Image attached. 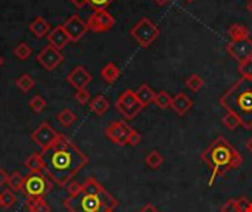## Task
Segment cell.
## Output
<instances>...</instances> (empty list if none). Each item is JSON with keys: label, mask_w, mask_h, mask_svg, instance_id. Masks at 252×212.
I'll list each match as a JSON object with an SVG mask.
<instances>
[{"label": "cell", "mask_w": 252, "mask_h": 212, "mask_svg": "<svg viewBox=\"0 0 252 212\" xmlns=\"http://www.w3.org/2000/svg\"><path fill=\"white\" fill-rule=\"evenodd\" d=\"M89 108H90V111H92L93 114L102 117V115H105L106 111L109 109V100H108L105 96L99 94V96H96V97H93V99L90 100Z\"/></svg>", "instance_id": "ffe728a7"}, {"label": "cell", "mask_w": 252, "mask_h": 212, "mask_svg": "<svg viewBox=\"0 0 252 212\" xmlns=\"http://www.w3.org/2000/svg\"><path fill=\"white\" fill-rule=\"evenodd\" d=\"M220 212H239L236 199H229V201L220 208Z\"/></svg>", "instance_id": "f35d334b"}, {"label": "cell", "mask_w": 252, "mask_h": 212, "mask_svg": "<svg viewBox=\"0 0 252 212\" xmlns=\"http://www.w3.org/2000/svg\"><path fill=\"white\" fill-rule=\"evenodd\" d=\"M24 165H25V168H27L30 173H43L44 162H43L41 153H38V152L31 153V155L25 159Z\"/></svg>", "instance_id": "44dd1931"}, {"label": "cell", "mask_w": 252, "mask_h": 212, "mask_svg": "<svg viewBox=\"0 0 252 212\" xmlns=\"http://www.w3.org/2000/svg\"><path fill=\"white\" fill-rule=\"evenodd\" d=\"M115 108L126 120H133L143 109L136 97V91H133L130 89H127L126 91H123L120 94V97L115 102Z\"/></svg>", "instance_id": "52a82bcc"}, {"label": "cell", "mask_w": 252, "mask_h": 212, "mask_svg": "<svg viewBox=\"0 0 252 212\" xmlns=\"http://www.w3.org/2000/svg\"><path fill=\"white\" fill-rule=\"evenodd\" d=\"M0 199H1V207L6 208V210H10L15 204H16V195L13 190L10 189H4L1 193H0Z\"/></svg>", "instance_id": "f1b7e54d"}, {"label": "cell", "mask_w": 252, "mask_h": 212, "mask_svg": "<svg viewBox=\"0 0 252 212\" xmlns=\"http://www.w3.org/2000/svg\"><path fill=\"white\" fill-rule=\"evenodd\" d=\"M248 1H250V0H248Z\"/></svg>", "instance_id": "816d5d0a"}, {"label": "cell", "mask_w": 252, "mask_h": 212, "mask_svg": "<svg viewBox=\"0 0 252 212\" xmlns=\"http://www.w3.org/2000/svg\"><path fill=\"white\" fill-rule=\"evenodd\" d=\"M75 100L80 103V105H87V103H90V100H92V97H90V93H89V90L87 89H83V90H77V93H75Z\"/></svg>", "instance_id": "8d00e7d4"}, {"label": "cell", "mask_w": 252, "mask_h": 212, "mask_svg": "<svg viewBox=\"0 0 252 212\" xmlns=\"http://www.w3.org/2000/svg\"><path fill=\"white\" fill-rule=\"evenodd\" d=\"M92 74L84 68V66H75L68 75L66 81L75 89V90H83L92 83Z\"/></svg>", "instance_id": "5bb4252c"}, {"label": "cell", "mask_w": 252, "mask_h": 212, "mask_svg": "<svg viewBox=\"0 0 252 212\" xmlns=\"http://www.w3.org/2000/svg\"><path fill=\"white\" fill-rule=\"evenodd\" d=\"M238 71L242 75V78H250V80H252V58L251 59L244 61V62H241L239 66H238Z\"/></svg>", "instance_id": "836d02e7"}, {"label": "cell", "mask_w": 252, "mask_h": 212, "mask_svg": "<svg viewBox=\"0 0 252 212\" xmlns=\"http://www.w3.org/2000/svg\"><path fill=\"white\" fill-rule=\"evenodd\" d=\"M56 118H58V121L61 122V125H63V127H71V125L77 121V115H75L71 109H68V108L62 109V111L56 115Z\"/></svg>", "instance_id": "484cf974"}, {"label": "cell", "mask_w": 252, "mask_h": 212, "mask_svg": "<svg viewBox=\"0 0 252 212\" xmlns=\"http://www.w3.org/2000/svg\"><path fill=\"white\" fill-rule=\"evenodd\" d=\"M31 53H32V50H31L30 44L25 43V41L16 44L15 49H13V55H15L18 59H21V61H27V59L31 56Z\"/></svg>", "instance_id": "f546056e"}, {"label": "cell", "mask_w": 252, "mask_h": 212, "mask_svg": "<svg viewBox=\"0 0 252 212\" xmlns=\"http://www.w3.org/2000/svg\"><path fill=\"white\" fill-rule=\"evenodd\" d=\"M155 91L151 89V86L148 84H142L137 90H136V97L139 100V103L142 105V108H146L149 106L151 103H154V99H155Z\"/></svg>", "instance_id": "d6986e66"}, {"label": "cell", "mask_w": 252, "mask_h": 212, "mask_svg": "<svg viewBox=\"0 0 252 212\" xmlns=\"http://www.w3.org/2000/svg\"><path fill=\"white\" fill-rule=\"evenodd\" d=\"M140 142H142L140 133H137L136 130H131V133H130V136H128V139H127V145H130V146H137Z\"/></svg>", "instance_id": "ab89813d"}, {"label": "cell", "mask_w": 252, "mask_h": 212, "mask_svg": "<svg viewBox=\"0 0 252 212\" xmlns=\"http://www.w3.org/2000/svg\"><path fill=\"white\" fill-rule=\"evenodd\" d=\"M201 159L213 170V179L224 176L232 170H238L244 164V156L224 136H219L201 153Z\"/></svg>", "instance_id": "3957f363"}, {"label": "cell", "mask_w": 252, "mask_h": 212, "mask_svg": "<svg viewBox=\"0 0 252 212\" xmlns=\"http://www.w3.org/2000/svg\"><path fill=\"white\" fill-rule=\"evenodd\" d=\"M220 105L235 114L245 130H252V80L241 78L221 97Z\"/></svg>", "instance_id": "277c9868"}, {"label": "cell", "mask_w": 252, "mask_h": 212, "mask_svg": "<svg viewBox=\"0 0 252 212\" xmlns=\"http://www.w3.org/2000/svg\"><path fill=\"white\" fill-rule=\"evenodd\" d=\"M30 108L34 114H41L46 109V100L41 96H34L30 100Z\"/></svg>", "instance_id": "d6a6232c"}, {"label": "cell", "mask_w": 252, "mask_h": 212, "mask_svg": "<svg viewBox=\"0 0 252 212\" xmlns=\"http://www.w3.org/2000/svg\"><path fill=\"white\" fill-rule=\"evenodd\" d=\"M247 10H248V12L252 15V0L248 1V4H247Z\"/></svg>", "instance_id": "bcb514c9"}, {"label": "cell", "mask_w": 252, "mask_h": 212, "mask_svg": "<svg viewBox=\"0 0 252 212\" xmlns=\"http://www.w3.org/2000/svg\"><path fill=\"white\" fill-rule=\"evenodd\" d=\"M114 0H87V4L93 10H106V7L112 3Z\"/></svg>", "instance_id": "d590c367"}, {"label": "cell", "mask_w": 252, "mask_h": 212, "mask_svg": "<svg viewBox=\"0 0 252 212\" xmlns=\"http://www.w3.org/2000/svg\"><path fill=\"white\" fill-rule=\"evenodd\" d=\"M25 205L28 208L30 212H50L52 208L50 205L46 202L44 198H40V196H27V201H25Z\"/></svg>", "instance_id": "ac0fdd59"}, {"label": "cell", "mask_w": 252, "mask_h": 212, "mask_svg": "<svg viewBox=\"0 0 252 212\" xmlns=\"http://www.w3.org/2000/svg\"><path fill=\"white\" fill-rule=\"evenodd\" d=\"M71 3L77 7V9H83L87 4V0H71Z\"/></svg>", "instance_id": "b9f144b4"}, {"label": "cell", "mask_w": 252, "mask_h": 212, "mask_svg": "<svg viewBox=\"0 0 252 212\" xmlns=\"http://www.w3.org/2000/svg\"><path fill=\"white\" fill-rule=\"evenodd\" d=\"M118 201L94 179L89 177L83 183V192L63 201L68 212H114Z\"/></svg>", "instance_id": "7a4b0ae2"}, {"label": "cell", "mask_w": 252, "mask_h": 212, "mask_svg": "<svg viewBox=\"0 0 252 212\" xmlns=\"http://www.w3.org/2000/svg\"><path fill=\"white\" fill-rule=\"evenodd\" d=\"M37 62L46 69V71H53L63 62V55L61 50L52 47L47 44L38 55H37Z\"/></svg>", "instance_id": "8fae6325"}, {"label": "cell", "mask_w": 252, "mask_h": 212, "mask_svg": "<svg viewBox=\"0 0 252 212\" xmlns=\"http://www.w3.org/2000/svg\"><path fill=\"white\" fill-rule=\"evenodd\" d=\"M24 182H25V176H22L21 173L15 171L7 177V187L13 192H22L24 189Z\"/></svg>", "instance_id": "cb8c5ba5"}, {"label": "cell", "mask_w": 252, "mask_h": 212, "mask_svg": "<svg viewBox=\"0 0 252 212\" xmlns=\"http://www.w3.org/2000/svg\"><path fill=\"white\" fill-rule=\"evenodd\" d=\"M15 84H16V87H18L22 93H28L31 89H34L35 81H34V78H32L31 75H28V74H22L19 78H16Z\"/></svg>", "instance_id": "d4e9b609"}, {"label": "cell", "mask_w": 252, "mask_h": 212, "mask_svg": "<svg viewBox=\"0 0 252 212\" xmlns=\"http://www.w3.org/2000/svg\"><path fill=\"white\" fill-rule=\"evenodd\" d=\"M47 40H49V44L52 47L58 49V50H62L71 41L69 37H68V34H66V31L63 30L62 25H58V27L52 28V31L47 35Z\"/></svg>", "instance_id": "9a60e30c"}, {"label": "cell", "mask_w": 252, "mask_h": 212, "mask_svg": "<svg viewBox=\"0 0 252 212\" xmlns=\"http://www.w3.org/2000/svg\"><path fill=\"white\" fill-rule=\"evenodd\" d=\"M61 133H58L47 121H43L32 133H31V140L41 149V152L47 151L50 146L56 143L59 139Z\"/></svg>", "instance_id": "ba28073f"}, {"label": "cell", "mask_w": 252, "mask_h": 212, "mask_svg": "<svg viewBox=\"0 0 252 212\" xmlns=\"http://www.w3.org/2000/svg\"><path fill=\"white\" fill-rule=\"evenodd\" d=\"M223 125L226 127V128H229V130H235V128H238L239 125H241V121H239V118L235 115V114H232V112H227L224 117H223Z\"/></svg>", "instance_id": "1f68e13d"}, {"label": "cell", "mask_w": 252, "mask_h": 212, "mask_svg": "<svg viewBox=\"0 0 252 212\" xmlns=\"http://www.w3.org/2000/svg\"><path fill=\"white\" fill-rule=\"evenodd\" d=\"M131 127L126 122V121H114L111 122L106 130H105V136L115 145L118 146H126L127 145V139L131 133Z\"/></svg>", "instance_id": "30bf717a"}, {"label": "cell", "mask_w": 252, "mask_h": 212, "mask_svg": "<svg viewBox=\"0 0 252 212\" xmlns=\"http://www.w3.org/2000/svg\"><path fill=\"white\" fill-rule=\"evenodd\" d=\"M139 212H161V211H159V210H157L154 205L148 204V205H145V207H143V208H142Z\"/></svg>", "instance_id": "7bdbcfd3"}, {"label": "cell", "mask_w": 252, "mask_h": 212, "mask_svg": "<svg viewBox=\"0 0 252 212\" xmlns=\"http://www.w3.org/2000/svg\"><path fill=\"white\" fill-rule=\"evenodd\" d=\"M226 50L235 61H238L241 63V62L252 58V40L244 38V40H238V41H230V43H227Z\"/></svg>", "instance_id": "7c38bea8"}, {"label": "cell", "mask_w": 252, "mask_h": 212, "mask_svg": "<svg viewBox=\"0 0 252 212\" xmlns=\"http://www.w3.org/2000/svg\"><path fill=\"white\" fill-rule=\"evenodd\" d=\"M40 153L44 162L43 173L63 189L89 162L87 155L65 134H61L53 146Z\"/></svg>", "instance_id": "6da1fadb"}, {"label": "cell", "mask_w": 252, "mask_h": 212, "mask_svg": "<svg viewBox=\"0 0 252 212\" xmlns=\"http://www.w3.org/2000/svg\"><path fill=\"white\" fill-rule=\"evenodd\" d=\"M250 212H252V208H251V211H250Z\"/></svg>", "instance_id": "f907efd6"}, {"label": "cell", "mask_w": 252, "mask_h": 212, "mask_svg": "<svg viewBox=\"0 0 252 212\" xmlns=\"http://www.w3.org/2000/svg\"><path fill=\"white\" fill-rule=\"evenodd\" d=\"M245 148L248 149V152H250V153H252V137L248 140V142H247V143H245Z\"/></svg>", "instance_id": "f6af8a7d"}, {"label": "cell", "mask_w": 252, "mask_h": 212, "mask_svg": "<svg viewBox=\"0 0 252 212\" xmlns=\"http://www.w3.org/2000/svg\"><path fill=\"white\" fill-rule=\"evenodd\" d=\"M204 80L201 78V75H198V74H192L190 77H188V80H186V87L189 89V90H192V91H199L202 87H204Z\"/></svg>", "instance_id": "4dcf8cb0"}, {"label": "cell", "mask_w": 252, "mask_h": 212, "mask_svg": "<svg viewBox=\"0 0 252 212\" xmlns=\"http://www.w3.org/2000/svg\"><path fill=\"white\" fill-rule=\"evenodd\" d=\"M30 31L37 37V38H43L46 35H49V32L52 31V27L50 24L43 18V16H37L34 21H31L30 24Z\"/></svg>", "instance_id": "e0dca14e"}, {"label": "cell", "mask_w": 252, "mask_h": 212, "mask_svg": "<svg viewBox=\"0 0 252 212\" xmlns=\"http://www.w3.org/2000/svg\"><path fill=\"white\" fill-rule=\"evenodd\" d=\"M229 35L232 38V41H238V40H244V38H250V30L248 27L242 25V24H232L229 27Z\"/></svg>", "instance_id": "603a6c76"}, {"label": "cell", "mask_w": 252, "mask_h": 212, "mask_svg": "<svg viewBox=\"0 0 252 212\" xmlns=\"http://www.w3.org/2000/svg\"><path fill=\"white\" fill-rule=\"evenodd\" d=\"M238 202V208H239V212H250L252 208V202L245 198V196H241L239 199H236Z\"/></svg>", "instance_id": "74e56055"}, {"label": "cell", "mask_w": 252, "mask_h": 212, "mask_svg": "<svg viewBox=\"0 0 252 212\" xmlns=\"http://www.w3.org/2000/svg\"><path fill=\"white\" fill-rule=\"evenodd\" d=\"M158 6H165V4H168L171 0H154Z\"/></svg>", "instance_id": "ee69618b"}, {"label": "cell", "mask_w": 252, "mask_h": 212, "mask_svg": "<svg viewBox=\"0 0 252 212\" xmlns=\"http://www.w3.org/2000/svg\"><path fill=\"white\" fill-rule=\"evenodd\" d=\"M120 75H121V71H120V68H118L114 62L106 63V65L102 68V71H100V77H102L106 83H109V84L115 83V81L120 78Z\"/></svg>", "instance_id": "7402d4cb"}, {"label": "cell", "mask_w": 252, "mask_h": 212, "mask_svg": "<svg viewBox=\"0 0 252 212\" xmlns=\"http://www.w3.org/2000/svg\"><path fill=\"white\" fill-rule=\"evenodd\" d=\"M62 27H63V30L66 31L69 40L74 41V43L78 41V40H81V37H83V35L87 32V30H89L87 22L83 21L77 13H75V15H71V16L62 24Z\"/></svg>", "instance_id": "4fadbf2b"}, {"label": "cell", "mask_w": 252, "mask_h": 212, "mask_svg": "<svg viewBox=\"0 0 252 212\" xmlns=\"http://www.w3.org/2000/svg\"><path fill=\"white\" fill-rule=\"evenodd\" d=\"M3 63H4V59H3V56L0 55V68L3 66Z\"/></svg>", "instance_id": "7dc6e473"}, {"label": "cell", "mask_w": 252, "mask_h": 212, "mask_svg": "<svg viewBox=\"0 0 252 212\" xmlns=\"http://www.w3.org/2000/svg\"><path fill=\"white\" fill-rule=\"evenodd\" d=\"M0 208H3V207H1V199H0Z\"/></svg>", "instance_id": "681fc988"}, {"label": "cell", "mask_w": 252, "mask_h": 212, "mask_svg": "<svg viewBox=\"0 0 252 212\" xmlns=\"http://www.w3.org/2000/svg\"><path fill=\"white\" fill-rule=\"evenodd\" d=\"M7 177H9V174H7V173L0 167V189L7 183Z\"/></svg>", "instance_id": "60d3db41"}, {"label": "cell", "mask_w": 252, "mask_h": 212, "mask_svg": "<svg viewBox=\"0 0 252 212\" xmlns=\"http://www.w3.org/2000/svg\"><path fill=\"white\" fill-rule=\"evenodd\" d=\"M185 1H188V3H190V1H193V0H185Z\"/></svg>", "instance_id": "c3c4849f"}, {"label": "cell", "mask_w": 252, "mask_h": 212, "mask_svg": "<svg viewBox=\"0 0 252 212\" xmlns=\"http://www.w3.org/2000/svg\"><path fill=\"white\" fill-rule=\"evenodd\" d=\"M193 106V102H192V99L186 94V93H177L174 97H173V100H171V108L176 111V114H179V115H186L189 111H190V108Z\"/></svg>", "instance_id": "2e32d148"}, {"label": "cell", "mask_w": 252, "mask_h": 212, "mask_svg": "<svg viewBox=\"0 0 252 212\" xmlns=\"http://www.w3.org/2000/svg\"><path fill=\"white\" fill-rule=\"evenodd\" d=\"M145 162H146V165L151 167L152 170H158V168L164 164V156H162L158 151H152V152L148 153Z\"/></svg>", "instance_id": "83f0119b"}, {"label": "cell", "mask_w": 252, "mask_h": 212, "mask_svg": "<svg viewBox=\"0 0 252 212\" xmlns=\"http://www.w3.org/2000/svg\"><path fill=\"white\" fill-rule=\"evenodd\" d=\"M171 100L173 97L165 91V90H161L155 94V99H154V103L159 108V109H167V108H171Z\"/></svg>", "instance_id": "4316f807"}, {"label": "cell", "mask_w": 252, "mask_h": 212, "mask_svg": "<svg viewBox=\"0 0 252 212\" xmlns=\"http://www.w3.org/2000/svg\"><path fill=\"white\" fill-rule=\"evenodd\" d=\"M65 190L68 192L69 198H74V196H77V195H80V193L83 192V184L72 180V182H69V183L65 186Z\"/></svg>", "instance_id": "e575fe53"}, {"label": "cell", "mask_w": 252, "mask_h": 212, "mask_svg": "<svg viewBox=\"0 0 252 212\" xmlns=\"http://www.w3.org/2000/svg\"><path fill=\"white\" fill-rule=\"evenodd\" d=\"M114 25H115V18L106 10H94L87 19V27L93 32L109 31Z\"/></svg>", "instance_id": "9c48e42d"}, {"label": "cell", "mask_w": 252, "mask_h": 212, "mask_svg": "<svg viewBox=\"0 0 252 212\" xmlns=\"http://www.w3.org/2000/svg\"><path fill=\"white\" fill-rule=\"evenodd\" d=\"M161 34L159 28L149 19V18H142L134 27L130 30V35L140 44V47H149Z\"/></svg>", "instance_id": "8992f818"}, {"label": "cell", "mask_w": 252, "mask_h": 212, "mask_svg": "<svg viewBox=\"0 0 252 212\" xmlns=\"http://www.w3.org/2000/svg\"><path fill=\"white\" fill-rule=\"evenodd\" d=\"M53 189V182L44 173H30L25 176L22 192L27 196H40L44 198Z\"/></svg>", "instance_id": "5b68a950"}]
</instances>
